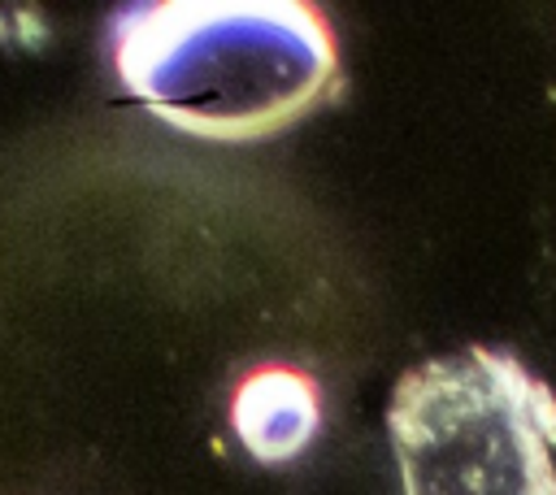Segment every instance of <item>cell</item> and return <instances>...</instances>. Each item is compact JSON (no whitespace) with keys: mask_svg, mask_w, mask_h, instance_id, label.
Masks as SVG:
<instances>
[{"mask_svg":"<svg viewBox=\"0 0 556 495\" xmlns=\"http://www.w3.org/2000/svg\"><path fill=\"white\" fill-rule=\"evenodd\" d=\"M113 65L174 130L261 139L326 96L339 48L326 13L304 0H156L117 17Z\"/></svg>","mask_w":556,"mask_h":495,"instance_id":"cell-1","label":"cell"},{"mask_svg":"<svg viewBox=\"0 0 556 495\" xmlns=\"http://www.w3.org/2000/svg\"><path fill=\"white\" fill-rule=\"evenodd\" d=\"M230 426L252 460L287 465L321 430V391L295 365H256L230 391Z\"/></svg>","mask_w":556,"mask_h":495,"instance_id":"cell-2","label":"cell"}]
</instances>
